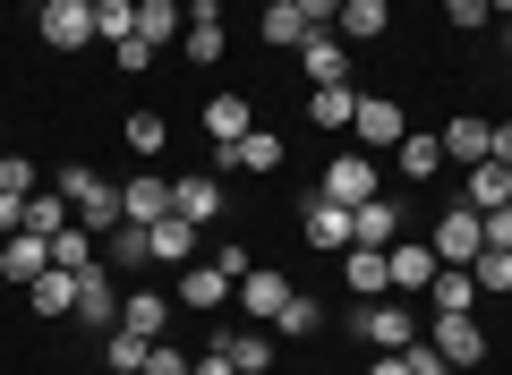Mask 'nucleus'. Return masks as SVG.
Wrapping results in <instances>:
<instances>
[{"label": "nucleus", "mask_w": 512, "mask_h": 375, "mask_svg": "<svg viewBox=\"0 0 512 375\" xmlns=\"http://www.w3.org/2000/svg\"><path fill=\"white\" fill-rule=\"evenodd\" d=\"M350 333H359L367 350H410V341L427 333V316H410L402 299H359V316H350Z\"/></svg>", "instance_id": "nucleus-1"}, {"label": "nucleus", "mask_w": 512, "mask_h": 375, "mask_svg": "<svg viewBox=\"0 0 512 375\" xmlns=\"http://www.w3.org/2000/svg\"><path fill=\"white\" fill-rule=\"evenodd\" d=\"M316 197H333V205H350V214H359L367 197H384V188H376V162H367V154H333L325 179H316Z\"/></svg>", "instance_id": "nucleus-2"}, {"label": "nucleus", "mask_w": 512, "mask_h": 375, "mask_svg": "<svg viewBox=\"0 0 512 375\" xmlns=\"http://www.w3.org/2000/svg\"><path fill=\"white\" fill-rule=\"evenodd\" d=\"M350 137H359V154H393V145L410 137L402 103H384V94H359V120H350Z\"/></svg>", "instance_id": "nucleus-3"}, {"label": "nucleus", "mask_w": 512, "mask_h": 375, "mask_svg": "<svg viewBox=\"0 0 512 375\" xmlns=\"http://www.w3.org/2000/svg\"><path fill=\"white\" fill-rule=\"evenodd\" d=\"M427 350H436L444 367H461V375H470L478 358H487V333H478L470 316H427Z\"/></svg>", "instance_id": "nucleus-4"}, {"label": "nucleus", "mask_w": 512, "mask_h": 375, "mask_svg": "<svg viewBox=\"0 0 512 375\" xmlns=\"http://www.w3.org/2000/svg\"><path fill=\"white\" fill-rule=\"evenodd\" d=\"M427 248H436V265H470V256L487 248V214H470V205H453V214L436 222V239H427Z\"/></svg>", "instance_id": "nucleus-5"}, {"label": "nucleus", "mask_w": 512, "mask_h": 375, "mask_svg": "<svg viewBox=\"0 0 512 375\" xmlns=\"http://www.w3.org/2000/svg\"><path fill=\"white\" fill-rule=\"evenodd\" d=\"M43 43L52 52H86L94 43V0H43Z\"/></svg>", "instance_id": "nucleus-6"}, {"label": "nucleus", "mask_w": 512, "mask_h": 375, "mask_svg": "<svg viewBox=\"0 0 512 375\" xmlns=\"http://www.w3.org/2000/svg\"><path fill=\"white\" fill-rule=\"evenodd\" d=\"M299 69H308V86H350V52L333 43V26H308L299 35Z\"/></svg>", "instance_id": "nucleus-7"}, {"label": "nucleus", "mask_w": 512, "mask_h": 375, "mask_svg": "<svg viewBox=\"0 0 512 375\" xmlns=\"http://www.w3.org/2000/svg\"><path fill=\"white\" fill-rule=\"evenodd\" d=\"M231 299L248 307V324H274V316H282V299H291V282H282L274 265H248V273H239V290H231Z\"/></svg>", "instance_id": "nucleus-8"}, {"label": "nucleus", "mask_w": 512, "mask_h": 375, "mask_svg": "<svg viewBox=\"0 0 512 375\" xmlns=\"http://www.w3.org/2000/svg\"><path fill=\"white\" fill-rule=\"evenodd\" d=\"M299 231H308L325 256H350V205H333V197H308V205H299Z\"/></svg>", "instance_id": "nucleus-9"}, {"label": "nucleus", "mask_w": 512, "mask_h": 375, "mask_svg": "<svg viewBox=\"0 0 512 375\" xmlns=\"http://www.w3.org/2000/svg\"><path fill=\"white\" fill-rule=\"evenodd\" d=\"M222 171H256V179L282 171V137H274V128H248L239 145H222ZM222 171H214V179H222Z\"/></svg>", "instance_id": "nucleus-10"}, {"label": "nucleus", "mask_w": 512, "mask_h": 375, "mask_svg": "<svg viewBox=\"0 0 512 375\" xmlns=\"http://www.w3.org/2000/svg\"><path fill=\"white\" fill-rule=\"evenodd\" d=\"M171 214V179H128V188H120V222H137V231H154V222H163Z\"/></svg>", "instance_id": "nucleus-11"}, {"label": "nucleus", "mask_w": 512, "mask_h": 375, "mask_svg": "<svg viewBox=\"0 0 512 375\" xmlns=\"http://www.w3.org/2000/svg\"><path fill=\"white\" fill-rule=\"evenodd\" d=\"M205 350H222L239 375H265V367H274V341H265V333H239V324H214V341H205Z\"/></svg>", "instance_id": "nucleus-12"}, {"label": "nucleus", "mask_w": 512, "mask_h": 375, "mask_svg": "<svg viewBox=\"0 0 512 375\" xmlns=\"http://www.w3.org/2000/svg\"><path fill=\"white\" fill-rule=\"evenodd\" d=\"M393 231H402V205L393 197H367L359 214H350V248H393Z\"/></svg>", "instance_id": "nucleus-13"}, {"label": "nucleus", "mask_w": 512, "mask_h": 375, "mask_svg": "<svg viewBox=\"0 0 512 375\" xmlns=\"http://www.w3.org/2000/svg\"><path fill=\"white\" fill-rule=\"evenodd\" d=\"M0 273L9 282H35V273H52V239H35V231H9V248H0Z\"/></svg>", "instance_id": "nucleus-14"}, {"label": "nucleus", "mask_w": 512, "mask_h": 375, "mask_svg": "<svg viewBox=\"0 0 512 375\" xmlns=\"http://www.w3.org/2000/svg\"><path fill=\"white\" fill-rule=\"evenodd\" d=\"M461 205H470V214L512 205V171H504V162H470V179H461Z\"/></svg>", "instance_id": "nucleus-15"}, {"label": "nucleus", "mask_w": 512, "mask_h": 375, "mask_svg": "<svg viewBox=\"0 0 512 375\" xmlns=\"http://www.w3.org/2000/svg\"><path fill=\"white\" fill-rule=\"evenodd\" d=\"M163 324H171V299H163V290H128V299H120V333L163 341Z\"/></svg>", "instance_id": "nucleus-16"}, {"label": "nucleus", "mask_w": 512, "mask_h": 375, "mask_svg": "<svg viewBox=\"0 0 512 375\" xmlns=\"http://www.w3.org/2000/svg\"><path fill=\"white\" fill-rule=\"evenodd\" d=\"M231 290H239V282H231V273L214 265V256H205V265H188V282H180V307H197V316H214V307L231 299Z\"/></svg>", "instance_id": "nucleus-17"}, {"label": "nucleus", "mask_w": 512, "mask_h": 375, "mask_svg": "<svg viewBox=\"0 0 512 375\" xmlns=\"http://www.w3.org/2000/svg\"><path fill=\"white\" fill-rule=\"evenodd\" d=\"M26 299H35V316L43 324H60V316H77V273H35V282H26Z\"/></svg>", "instance_id": "nucleus-18"}, {"label": "nucleus", "mask_w": 512, "mask_h": 375, "mask_svg": "<svg viewBox=\"0 0 512 375\" xmlns=\"http://www.w3.org/2000/svg\"><path fill=\"white\" fill-rule=\"evenodd\" d=\"M171 214L180 222H214L222 214V179L205 171V179H171Z\"/></svg>", "instance_id": "nucleus-19"}, {"label": "nucleus", "mask_w": 512, "mask_h": 375, "mask_svg": "<svg viewBox=\"0 0 512 375\" xmlns=\"http://www.w3.org/2000/svg\"><path fill=\"white\" fill-rule=\"evenodd\" d=\"M188 60H197V69L222 60V9L214 0H188Z\"/></svg>", "instance_id": "nucleus-20"}, {"label": "nucleus", "mask_w": 512, "mask_h": 375, "mask_svg": "<svg viewBox=\"0 0 512 375\" xmlns=\"http://www.w3.org/2000/svg\"><path fill=\"white\" fill-rule=\"evenodd\" d=\"M248 128H256L248 94H214V103H205V137H214V145H239Z\"/></svg>", "instance_id": "nucleus-21"}, {"label": "nucleus", "mask_w": 512, "mask_h": 375, "mask_svg": "<svg viewBox=\"0 0 512 375\" xmlns=\"http://www.w3.org/2000/svg\"><path fill=\"white\" fill-rule=\"evenodd\" d=\"M470 299H478L470 265H436V282H427V307H436V316H470Z\"/></svg>", "instance_id": "nucleus-22"}, {"label": "nucleus", "mask_w": 512, "mask_h": 375, "mask_svg": "<svg viewBox=\"0 0 512 375\" xmlns=\"http://www.w3.org/2000/svg\"><path fill=\"white\" fill-rule=\"evenodd\" d=\"M342 282L359 290V299H384V290H393V265H384V248H350V256H342Z\"/></svg>", "instance_id": "nucleus-23"}, {"label": "nucleus", "mask_w": 512, "mask_h": 375, "mask_svg": "<svg viewBox=\"0 0 512 375\" xmlns=\"http://www.w3.org/2000/svg\"><path fill=\"white\" fill-rule=\"evenodd\" d=\"M495 154V120H444V162H487Z\"/></svg>", "instance_id": "nucleus-24"}, {"label": "nucleus", "mask_w": 512, "mask_h": 375, "mask_svg": "<svg viewBox=\"0 0 512 375\" xmlns=\"http://www.w3.org/2000/svg\"><path fill=\"white\" fill-rule=\"evenodd\" d=\"M384 265H393V299L436 282V248H402V239H393V248H384Z\"/></svg>", "instance_id": "nucleus-25"}, {"label": "nucleus", "mask_w": 512, "mask_h": 375, "mask_svg": "<svg viewBox=\"0 0 512 375\" xmlns=\"http://www.w3.org/2000/svg\"><path fill=\"white\" fill-rule=\"evenodd\" d=\"M77 316H86V324H120V290H111V273H103V265L77 273Z\"/></svg>", "instance_id": "nucleus-26"}, {"label": "nucleus", "mask_w": 512, "mask_h": 375, "mask_svg": "<svg viewBox=\"0 0 512 375\" xmlns=\"http://www.w3.org/2000/svg\"><path fill=\"white\" fill-rule=\"evenodd\" d=\"M308 120L316 128H350L359 120V86H308Z\"/></svg>", "instance_id": "nucleus-27"}, {"label": "nucleus", "mask_w": 512, "mask_h": 375, "mask_svg": "<svg viewBox=\"0 0 512 375\" xmlns=\"http://www.w3.org/2000/svg\"><path fill=\"white\" fill-rule=\"evenodd\" d=\"M393 162H402V179H436V171H444V137H427V128H410V137L393 145Z\"/></svg>", "instance_id": "nucleus-28"}, {"label": "nucleus", "mask_w": 512, "mask_h": 375, "mask_svg": "<svg viewBox=\"0 0 512 375\" xmlns=\"http://www.w3.org/2000/svg\"><path fill=\"white\" fill-rule=\"evenodd\" d=\"M52 265H60V273H94V265H103V256H94V231H86V222H69V231L52 239Z\"/></svg>", "instance_id": "nucleus-29"}, {"label": "nucleus", "mask_w": 512, "mask_h": 375, "mask_svg": "<svg viewBox=\"0 0 512 375\" xmlns=\"http://www.w3.org/2000/svg\"><path fill=\"white\" fill-rule=\"evenodd\" d=\"M384 9H393V0H342V18H333V26H342L350 43H376L384 35Z\"/></svg>", "instance_id": "nucleus-30"}, {"label": "nucleus", "mask_w": 512, "mask_h": 375, "mask_svg": "<svg viewBox=\"0 0 512 375\" xmlns=\"http://www.w3.org/2000/svg\"><path fill=\"white\" fill-rule=\"evenodd\" d=\"M69 214H77V205L60 197V188H52V197H26V231H35V239H60V231H69Z\"/></svg>", "instance_id": "nucleus-31"}, {"label": "nucleus", "mask_w": 512, "mask_h": 375, "mask_svg": "<svg viewBox=\"0 0 512 375\" xmlns=\"http://www.w3.org/2000/svg\"><path fill=\"white\" fill-rule=\"evenodd\" d=\"M137 35V0H94V43H128Z\"/></svg>", "instance_id": "nucleus-32"}, {"label": "nucleus", "mask_w": 512, "mask_h": 375, "mask_svg": "<svg viewBox=\"0 0 512 375\" xmlns=\"http://www.w3.org/2000/svg\"><path fill=\"white\" fill-rule=\"evenodd\" d=\"M163 256H180V265H188V256H197V222H180V214L154 222V265H163Z\"/></svg>", "instance_id": "nucleus-33"}, {"label": "nucleus", "mask_w": 512, "mask_h": 375, "mask_svg": "<svg viewBox=\"0 0 512 375\" xmlns=\"http://www.w3.org/2000/svg\"><path fill=\"white\" fill-rule=\"evenodd\" d=\"M470 282L504 299V290H512V248H478V256H470Z\"/></svg>", "instance_id": "nucleus-34"}, {"label": "nucleus", "mask_w": 512, "mask_h": 375, "mask_svg": "<svg viewBox=\"0 0 512 375\" xmlns=\"http://www.w3.org/2000/svg\"><path fill=\"white\" fill-rule=\"evenodd\" d=\"M137 35H146L154 52H163V43L180 35V9H171V0H137Z\"/></svg>", "instance_id": "nucleus-35"}, {"label": "nucleus", "mask_w": 512, "mask_h": 375, "mask_svg": "<svg viewBox=\"0 0 512 375\" xmlns=\"http://www.w3.org/2000/svg\"><path fill=\"white\" fill-rule=\"evenodd\" d=\"M299 35H308V18H299L291 0H265V43H282V52H299Z\"/></svg>", "instance_id": "nucleus-36"}, {"label": "nucleus", "mask_w": 512, "mask_h": 375, "mask_svg": "<svg viewBox=\"0 0 512 375\" xmlns=\"http://www.w3.org/2000/svg\"><path fill=\"white\" fill-rule=\"evenodd\" d=\"M274 324H282V333H325V307H316L308 290H291V299H282V316H274Z\"/></svg>", "instance_id": "nucleus-37"}, {"label": "nucleus", "mask_w": 512, "mask_h": 375, "mask_svg": "<svg viewBox=\"0 0 512 375\" xmlns=\"http://www.w3.org/2000/svg\"><path fill=\"white\" fill-rule=\"evenodd\" d=\"M128 145H137V154H163V137H171V128H163V111H128Z\"/></svg>", "instance_id": "nucleus-38"}, {"label": "nucleus", "mask_w": 512, "mask_h": 375, "mask_svg": "<svg viewBox=\"0 0 512 375\" xmlns=\"http://www.w3.org/2000/svg\"><path fill=\"white\" fill-rule=\"evenodd\" d=\"M111 256H120V265H154V231L120 222V231H111Z\"/></svg>", "instance_id": "nucleus-39"}, {"label": "nucleus", "mask_w": 512, "mask_h": 375, "mask_svg": "<svg viewBox=\"0 0 512 375\" xmlns=\"http://www.w3.org/2000/svg\"><path fill=\"white\" fill-rule=\"evenodd\" d=\"M146 350H154V341H137V333H111V375H146Z\"/></svg>", "instance_id": "nucleus-40"}, {"label": "nucleus", "mask_w": 512, "mask_h": 375, "mask_svg": "<svg viewBox=\"0 0 512 375\" xmlns=\"http://www.w3.org/2000/svg\"><path fill=\"white\" fill-rule=\"evenodd\" d=\"M0 197H35V162L26 154H0Z\"/></svg>", "instance_id": "nucleus-41"}, {"label": "nucleus", "mask_w": 512, "mask_h": 375, "mask_svg": "<svg viewBox=\"0 0 512 375\" xmlns=\"http://www.w3.org/2000/svg\"><path fill=\"white\" fill-rule=\"evenodd\" d=\"M402 358H410V375H461V367H444V358H436V350H427V333H419V341H410V350H402Z\"/></svg>", "instance_id": "nucleus-42"}, {"label": "nucleus", "mask_w": 512, "mask_h": 375, "mask_svg": "<svg viewBox=\"0 0 512 375\" xmlns=\"http://www.w3.org/2000/svg\"><path fill=\"white\" fill-rule=\"evenodd\" d=\"M444 18H453V26H461V35H470V26H487V18H495V9H487V0H444Z\"/></svg>", "instance_id": "nucleus-43"}, {"label": "nucleus", "mask_w": 512, "mask_h": 375, "mask_svg": "<svg viewBox=\"0 0 512 375\" xmlns=\"http://www.w3.org/2000/svg\"><path fill=\"white\" fill-rule=\"evenodd\" d=\"M111 52H120V69H128V77H137V69H154V43H146V35H128V43H111Z\"/></svg>", "instance_id": "nucleus-44"}, {"label": "nucleus", "mask_w": 512, "mask_h": 375, "mask_svg": "<svg viewBox=\"0 0 512 375\" xmlns=\"http://www.w3.org/2000/svg\"><path fill=\"white\" fill-rule=\"evenodd\" d=\"M146 375H188V358H180V350H163V341H154V350H146Z\"/></svg>", "instance_id": "nucleus-45"}, {"label": "nucleus", "mask_w": 512, "mask_h": 375, "mask_svg": "<svg viewBox=\"0 0 512 375\" xmlns=\"http://www.w3.org/2000/svg\"><path fill=\"white\" fill-rule=\"evenodd\" d=\"M291 9H299L308 26H333V18H342V0H291Z\"/></svg>", "instance_id": "nucleus-46"}, {"label": "nucleus", "mask_w": 512, "mask_h": 375, "mask_svg": "<svg viewBox=\"0 0 512 375\" xmlns=\"http://www.w3.org/2000/svg\"><path fill=\"white\" fill-rule=\"evenodd\" d=\"M487 248H512V205H495V214H487Z\"/></svg>", "instance_id": "nucleus-47"}, {"label": "nucleus", "mask_w": 512, "mask_h": 375, "mask_svg": "<svg viewBox=\"0 0 512 375\" xmlns=\"http://www.w3.org/2000/svg\"><path fill=\"white\" fill-rule=\"evenodd\" d=\"M367 375H410V358L402 350H376V358H367Z\"/></svg>", "instance_id": "nucleus-48"}, {"label": "nucleus", "mask_w": 512, "mask_h": 375, "mask_svg": "<svg viewBox=\"0 0 512 375\" xmlns=\"http://www.w3.org/2000/svg\"><path fill=\"white\" fill-rule=\"evenodd\" d=\"M188 375H239V367H231V358H222V350H205V358H197V367H188Z\"/></svg>", "instance_id": "nucleus-49"}, {"label": "nucleus", "mask_w": 512, "mask_h": 375, "mask_svg": "<svg viewBox=\"0 0 512 375\" xmlns=\"http://www.w3.org/2000/svg\"><path fill=\"white\" fill-rule=\"evenodd\" d=\"M487 162H504V171H512V120H495V154Z\"/></svg>", "instance_id": "nucleus-50"}, {"label": "nucleus", "mask_w": 512, "mask_h": 375, "mask_svg": "<svg viewBox=\"0 0 512 375\" xmlns=\"http://www.w3.org/2000/svg\"><path fill=\"white\" fill-rule=\"evenodd\" d=\"M487 9H495V18H512V0H487Z\"/></svg>", "instance_id": "nucleus-51"}, {"label": "nucleus", "mask_w": 512, "mask_h": 375, "mask_svg": "<svg viewBox=\"0 0 512 375\" xmlns=\"http://www.w3.org/2000/svg\"><path fill=\"white\" fill-rule=\"evenodd\" d=\"M504 52H512V26H504Z\"/></svg>", "instance_id": "nucleus-52"}]
</instances>
